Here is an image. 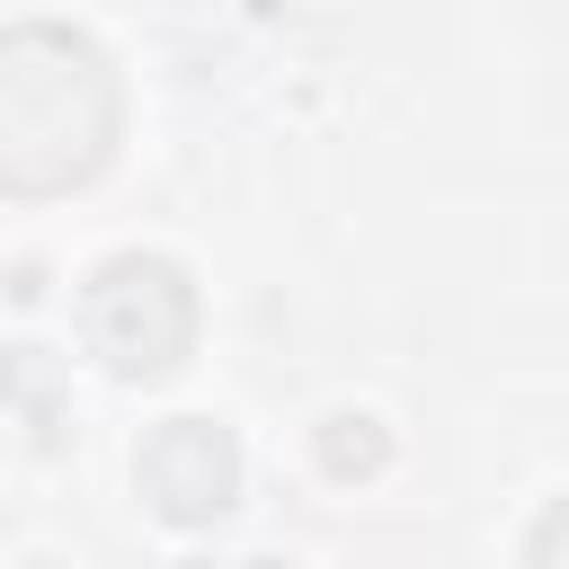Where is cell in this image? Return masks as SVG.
I'll return each instance as SVG.
<instances>
[{
  "instance_id": "1",
  "label": "cell",
  "mask_w": 569,
  "mask_h": 569,
  "mask_svg": "<svg viewBox=\"0 0 569 569\" xmlns=\"http://www.w3.org/2000/svg\"><path fill=\"white\" fill-rule=\"evenodd\" d=\"M116 142V80L98 44L62 27H9L0 36V187L44 196L80 187Z\"/></svg>"
},
{
  "instance_id": "2",
  "label": "cell",
  "mask_w": 569,
  "mask_h": 569,
  "mask_svg": "<svg viewBox=\"0 0 569 569\" xmlns=\"http://www.w3.org/2000/svg\"><path fill=\"white\" fill-rule=\"evenodd\" d=\"M89 338L116 373H169L196 338V293L169 258H116L89 284Z\"/></svg>"
},
{
  "instance_id": "3",
  "label": "cell",
  "mask_w": 569,
  "mask_h": 569,
  "mask_svg": "<svg viewBox=\"0 0 569 569\" xmlns=\"http://www.w3.org/2000/svg\"><path fill=\"white\" fill-rule=\"evenodd\" d=\"M231 480H240V462H231V436H222L213 418H169V427L142 445V489H151V507H160L169 525L222 516V507H231Z\"/></svg>"
},
{
  "instance_id": "4",
  "label": "cell",
  "mask_w": 569,
  "mask_h": 569,
  "mask_svg": "<svg viewBox=\"0 0 569 569\" xmlns=\"http://www.w3.org/2000/svg\"><path fill=\"white\" fill-rule=\"evenodd\" d=\"M382 462V436L365 418V436H347V418H329V471H373Z\"/></svg>"
},
{
  "instance_id": "5",
  "label": "cell",
  "mask_w": 569,
  "mask_h": 569,
  "mask_svg": "<svg viewBox=\"0 0 569 569\" xmlns=\"http://www.w3.org/2000/svg\"><path fill=\"white\" fill-rule=\"evenodd\" d=\"M533 569H569V498L542 516V533H533Z\"/></svg>"
}]
</instances>
